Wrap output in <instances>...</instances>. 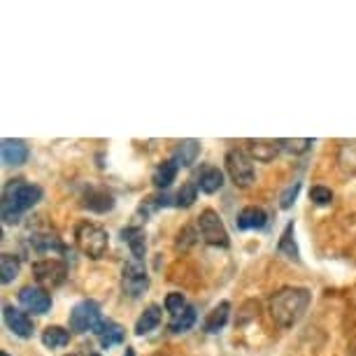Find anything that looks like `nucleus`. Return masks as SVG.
<instances>
[{"instance_id": "1", "label": "nucleus", "mask_w": 356, "mask_h": 356, "mask_svg": "<svg viewBox=\"0 0 356 356\" xmlns=\"http://www.w3.org/2000/svg\"><path fill=\"white\" fill-rule=\"evenodd\" d=\"M312 303V293L305 286H284L270 298V317L280 328H293L305 317Z\"/></svg>"}, {"instance_id": "2", "label": "nucleus", "mask_w": 356, "mask_h": 356, "mask_svg": "<svg viewBox=\"0 0 356 356\" xmlns=\"http://www.w3.org/2000/svg\"><path fill=\"white\" fill-rule=\"evenodd\" d=\"M42 200V189L38 184H31L26 179H10L3 189V203L0 214L5 224H17L24 212L33 210Z\"/></svg>"}, {"instance_id": "3", "label": "nucleus", "mask_w": 356, "mask_h": 356, "mask_svg": "<svg viewBox=\"0 0 356 356\" xmlns=\"http://www.w3.org/2000/svg\"><path fill=\"white\" fill-rule=\"evenodd\" d=\"M77 250L89 257L91 261H100L110 250V235L103 226L91 224V221H79L75 228Z\"/></svg>"}, {"instance_id": "4", "label": "nucleus", "mask_w": 356, "mask_h": 356, "mask_svg": "<svg viewBox=\"0 0 356 356\" xmlns=\"http://www.w3.org/2000/svg\"><path fill=\"white\" fill-rule=\"evenodd\" d=\"M226 172L231 177V182L240 189H250L257 179V172H254V159L250 156V152L240 149V147H233V149L226 152Z\"/></svg>"}, {"instance_id": "5", "label": "nucleus", "mask_w": 356, "mask_h": 356, "mask_svg": "<svg viewBox=\"0 0 356 356\" xmlns=\"http://www.w3.org/2000/svg\"><path fill=\"white\" fill-rule=\"evenodd\" d=\"M103 312H100V305L96 300L86 298L79 300V303L72 307L68 324L72 333H89V331H98V326L103 324Z\"/></svg>"}, {"instance_id": "6", "label": "nucleus", "mask_w": 356, "mask_h": 356, "mask_svg": "<svg viewBox=\"0 0 356 356\" xmlns=\"http://www.w3.org/2000/svg\"><path fill=\"white\" fill-rule=\"evenodd\" d=\"M198 233H200V238H203V243L210 245V247H224L226 250V247L231 245V238H228V231H226L224 221H221V217H219V212L210 210V207L200 212Z\"/></svg>"}, {"instance_id": "7", "label": "nucleus", "mask_w": 356, "mask_h": 356, "mask_svg": "<svg viewBox=\"0 0 356 356\" xmlns=\"http://www.w3.org/2000/svg\"><path fill=\"white\" fill-rule=\"evenodd\" d=\"M33 275H35L38 286L42 289H56L61 286L68 277V264L61 259H40L33 264Z\"/></svg>"}, {"instance_id": "8", "label": "nucleus", "mask_w": 356, "mask_h": 356, "mask_svg": "<svg viewBox=\"0 0 356 356\" xmlns=\"http://www.w3.org/2000/svg\"><path fill=\"white\" fill-rule=\"evenodd\" d=\"M149 289V273L143 261H126L122 268V291L129 298H140Z\"/></svg>"}, {"instance_id": "9", "label": "nucleus", "mask_w": 356, "mask_h": 356, "mask_svg": "<svg viewBox=\"0 0 356 356\" xmlns=\"http://www.w3.org/2000/svg\"><path fill=\"white\" fill-rule=\"evenodd\" d=\"M19 303L26 312H33V314H47L51 310V296L47 293V289L42 286H22L19 289Z\"/></svg>"}, {"instance_id": "10", "label": "nucleus", "mask_w": 356, "mask_h": 356, "mask_svg": "<svg viewBox=\"0 0 356 356\" xmlns=\"http://www.w3.org/2000/svg\"><path fill=\"white\" fill-rule=\"evenodd\" d=\"M114 193L105 186H98V184H89L82 193V207H86L89 212H96V214H105L110 212L114 207Z\"/></svg>"}, {"instance_id": "11", "label": "nucleus", "mask_w": 356, "mask_h": 356, "mask_svg": "<svg viewBox=\"0 0 356 356\" xmlns=\"http://www.w3.org/2000/svg\"><path fill=\"white\" fill-rule=\"evenodd\" d=\"M3 317H5V324H8V328L17 335V338H24V340L33 338L35 326H33V319L29 317V312L17 310L15 305H5Z\"/></svg>"}, {"instance_id": "12", "label": "nucleus", "mask_w": 356, "mask_h": 356, "mask_svg": "<svg viewBox=\"0 0 356 356\" xmlns=\"http://www.w3.org/2000/svg\"><path fill=\"white\" fill-rule=\"evenodd\" d=\"M0 152H3V163L8 168H19V165L29 163V159H31L29 145H26V140H19V138H5L3 145H0Z\"/></svg>"}, {"instance_id": "13", "label": "nucleus", "mask_w": 356, "mask_h": 356, "mask_svg": "<svg viewBox=\"0 0 356 356\" xmlns=\"http://www.w3.org/2000/svg\"><path fill=\"white\" fill-rule=\"evenodd\" d=\"M268 224V212L264 207H257V205H250L245 207V210L238 212V219H235V226L240 228V231H261V228H266Z\"/></svg>"}, {"instance_id": "14", "label": "nucleus", "mask_w": 356, "mask_h": 356, "mask_svg": "<svg viewBox=\"0 0 356 356\" xmlns=\"http://www.w3.org/2000/svg\"><path fill=\"white\" fill-rule=\"evenodd\" d=\"M122 240H124L126 245H129L133 259H136V261H145V254H147V235H145V228H140V226L122 228Z\"/></svg>"}, {"instance_id": "15", "label": "nucleus", "mask_w": 356, "mask_h": 356, "mask_svg": "<svg viewBox=\"0 0 356 356\" xmlns=\"http://www.w3.org/2000/svg\"><path fill=\"white\" fill-rule=\"evenodd\" d=\"M196 184H198V191L217 193L221 186H224V172H221L217 165H203L200 172L196 175Z\"/></svg>"}, {"instance_id": "16", "label": "nucleus", "mask_w": 356, "mask_h": 356, "mask_svg": "<svg viewBox=\"0 0 356 356\" xmlns=\"http://www.w3.org/2000/svg\"><path fill=\"white\" fill-rule=\"evenodd\" d=\"M247 152H250L252 159L261 161V163H270L282 149L277 140H247Z\"/></svg>"}, {"instance_id": "17", "label": "nucleus", "mask_w": 356, "mask_h": 356, "mask_svg": "<svg viewBox=\"0 0 356 356\" xmlns=\"http://www.w3.org/2000/svg\"><path fill=\"white\" fill-rule=\"evenodd\" d=\"M98 342H100V347L103 349H110L114 345H122V342L126 340V331H124V326H119L117 321H112V319H105L103 324L98 326Z\"/></svg>"}, {"instance_id": "18", "label": "nucleus", "mask_w": 356, "mask_h": 356, "mask_svg": "<svg viewBox=\"0 0 356 356\" xmlns=\"http://www.w3.org/2000/svg\"><path fill=\"white\" fill-rule=\"evenodd\" d=\"M228 314H231V303H228V300H221L219 305H214L212 310L207 312V317L203 321V331L205 333H219L221 328L226 326Z\"/></svg>"}, {"instance_id": "19", "label": "nucleus", "mask_w": 356, "mask_h": 356, "mask_svg": "<svg viewBox=\"0 0 356 356\" xmlns=\"http://www.w3.org/2000/svg\"><path fill=\"white\" fill-rule=\"evenodd\" d=\"M198 154H200L198 140H182V143H177V147H175V152H172V156H170V159H172L179 168H189V165L196 163Z\"/></svg>"}, {"instance_id": "20", "label": "nucleus", "mask_w": 356, "mask_h": 356, "mask_svg": "<svg viewBox=\"0 0 356 356\" xmlns=\"http://www.w3.org/2000/svg\"><path fill=\"white\" fill-rule=\"evenodd\" d=\"M338 168L342 175H356V140H345L338 147Z\"/></svg>"}, {"instance_id": "21", "label": "nucleus", "mask_w": 356, "mask_h": 356, "mask_svg": "<svg viewBox=\"0 0 356 356\" xmlns=\"http://www.w3.org/2000/svg\"><path fill=\"white\" fill-rule=\"evenodd\" d=\"M177 172H179V165L175 163L172 159H168L163 161V163H159V168L154 170V186L161 191H165L168 186H170L175 182V177H177Z\"/></svg>"}, {"instance_id": "22", "label": "nucleus", "mask_w": 356, "mask_h": 356, "mask_svg": "<svg viewBox=\"0 0 356 356\" xmlns=\"http://www.w3.org/2000/svg\"><path fill=\"white\" fill-rule=\"evenodd\" d=\"M161 319H163V312H161L159 305H149L147 310L140 314L136 321V335H147L152 333L154 328H159Z\"/></svg>"}, {"instance_id": "23", "label": "nucleus", "mask_w": 356, "mask_h": 356, "mask_svg": "<svg viewBox=\"0 0 356 356\" xmlns=\"http://www.w3.org/2000/svg\"><path fill=\"white\" fill-rule=\"evenodd\" d=\"M42 345L49 349H61L70 345V331L63 326H47L42 331Z\"/></svg>"}, {"instance_id": "24", "label": "nucleus", "mask_w": 356, "mask_h": 356, "mask_svg": "<svg viewBox=\"0 0 356 356\" xmlns=\"http://www.w3.org/2000/svg\"><path fill=\"white\" fill-rule=\"evenodd\" d=\"M31 247L38 254H49V252H63V243L51 233H35L31 235Z\"/></svg>"}, {"instance_id": "25", "label": "nucleus", "mask_w": 356, "mask_h": 356, "mask_svg": "<svg viewBox=\"0 0 356 356\" xmlns=\"http://www.w3.org/2000/svg\"><path fill=\"white\" fill-rule=\"evenodd\" d=\"M277 252L284 254L286 259L296 261V264H300V252H298V245H296V240H293V221H289L284 233H282V238L277 243Z\"/></svg>"}, {"instance_id": "26", "label": "nucleus", "mask_w": 356, "mask_h": 356, "mask_svg": "<svg viewBox=\"0 0 356 356\" xmlns=\"http://www.w3.org/2000/svg\"><path fill=\"white\" fill-rule=\"evenodd\" d=\"M193 324H196V307L189 305L184 312H179L177 317H170L168 328H170V333H186V331H191Z\"/></svg>"}, {"instance_id": "27", "label": "nucleus", "mask_w": 356, "mask_h": 356, "mask_svg": "<svg viewBox=\"0 0 356 356\" xmlns=\"http://www.w3.org/2000/svg\"><path fill=\"white\" fill-rule=\"evenodd\" d=\"M19 270H22V261H19L17 254H8L5 252L0 257V275H3V284H10L12 280H17Z\"/></svg>"}, {"instance_id": "28", "label": "nucleus", "mask_w": 356, "mask_h": 356, "mask_svg": "<svg viewBox=\"0 0 356 356\" xmlns=\"http://www.w3.org/2000/svg\"><path fill=\"white\" fill-rule=\"evenodd\" d=\"M277 143H280V149L282 152L298 156V154H305V152L312 149L314 140L312 138H282V140H277Z\"/></svg>"}, {"instance_id": "29", "label": "nucleus", "mask_w": 356, "mask_h": 356, "mask_svg": "<svg viewBox=\"0 0 356 356\" xmlns=\"http://www.w3.org/2000/svg\"><path fill=\"white\" fill-rule=\"evenodd\" d=\"M198 198V184L196 179H189V182L182 184V189H179L177 193H175V205L172 207H191L193 203H196Z\"/></svg>"}, {"instance_id": "30", "label": "nucleus", "mask_w": 356, "mask_h": 356, "mask_svg": "<svg viewBox=\"0 0 356 356\" xmlns=\"http://www.w3.org/2000/svg\"><path fill=\"white\" fill-rule=\"evenodd\" d=\"M186 298H184V293H179V291H170L165 296V310L170 312V317H177L179 312H184L186 310Z\"/></svg>"}, {"instance_id": "31", "label": "nucleus", "mask_w": 356, "mask_h": 356, "mask_svg": "<svg viewBox=\"0 0 356 356\" xmlns=\"http://www.w3.org/2000/svg\"><path fill=\"white\" fill-rule=\"evenodd\" d=\"M310 200L314 205L326 207V205L333 203V191L328 189V186H324V184H317V186H312V189H310Z\"/></svg>"}, {"instance_id": "32", "label": "nucleus", "mask_w": 356, "mask_h": 356, "mask_svg": "<svg viewBox=\"0 0 356 356\" xmlns=\"http://www.w3.org/2000/svg\"><path fill=\"white\" fill-rule=\"evenodd\" d=\"M298 191H300V182H293L291 186H286L284 193L280 196V207H282V210H289V207L296 203V198H298Z\"/></svg>"}, {"instance_id": "33", "label": "nucleus", "mask_w": 356, "mask_h": 356, "mask_svg": "<svg viewBox=\"0 0 356 356\" xmlns=\"http://www.w3.org/2000/svg\"><path fill=\"white\" fill-rule=\"evenodd\" d=\"M193 240H196V233H193L189 226L182 228V231L177 233V247H179V250H184V247L193 245Z\"/></svg>"}, {"instance_id": "34", "label": "nucleus", "mask_w": 356, "mask_h": 356, "mask_svg": "<svg viewBox=\"0 0 356 356\" xmlns=\"http://www.w3.org/2000/svg\"><path fill=\"white\" fill-rule=\"evenodd\" d=\"M124 356H136V349L133 347H126V354Z\"/></svg>"}, {"instance_id": "35", "label": "nucleus", "mask_w": 356, "mask_h": 356, "mask_svg": "<svg viewBox=\"0 0 356 356\" xmlns=\"http://www.w3.org/2000/svg\"><path fill=\"white\" fill-rule=\"evenodd\" d=\"M0 356H10V354L8 352H0Z\"/></svg>"}, {"instance_id": "36", "label": "nucleus", "mask_w": 356, "mask_h": 356, "mask_svg": "<svg viewBox=\"0 0 356 356\" xmlns=\"http://www.w3.org/2000/svg\"><path fill=\"white\" fill-rule=\"evenodd\" d=\"M68 356H84V354H68Z\"/></svg>"}, {"instance_id": "37", "label": "nucleus", "mask_w": 356, "mask_h": 356, "mask_svg": "<svg viewBox=\"0 0 356 356\" xmlns=\"http://www.w3.org/2000/svg\"><path fill=\"white\" fill-rule=\"evenodd\" d=\"M159 356H163V354H159Z\"/></svg>"}]
</instances>
